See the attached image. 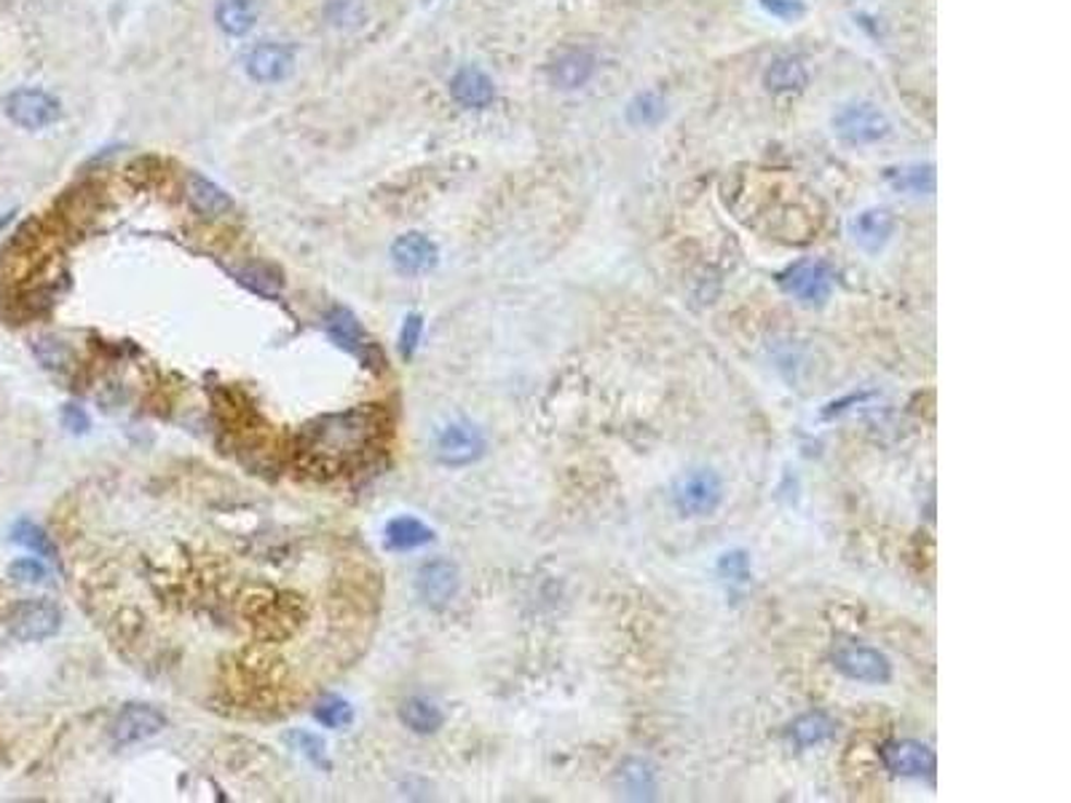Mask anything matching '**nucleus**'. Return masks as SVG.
<instances>
[{"label": "nucleus", "mask_w": 1071, "mask_h": 803, "mask_svg": "<svg viewBox=\"0 0 1071 803\" xmlns=\"http://www.w3.org/2000/svg\"><path fill=\"white\" fill-rule=\"evenodd\" d=\"M723 501V483L713 469H694L672 488V503L683 518H707Z\"/></svg>", "instance_id": "4"}, {"label": "nucleus", "mask_w": 1071, "mask_h": 803, "mask_svg": "<svg viewBox=\"0 0 1071 803\" xmlns=\"http://www.w3.org/2000/svg\"><path fill=\"white\" fill-rule=\"evenodd\" d=\"M431 453L445 466L474 464L485 453V437L472 421H453L435 434Z\"/></svg>", "instance_id": "5"}, {"label": "nucleus", "mask_w": 1071, "mask_h": 803, "mask_svg": "<svg viewBox=\"0 0 1071 803\" xmlns=\"http://www.w3.org/2000/svg\"><path fill=\"white\" fill-rule=\"evenodd\" d=\"M11 538H14L16 544H22V547L33 549L35 555L46 557V560H57V547L54 542H51V536L40 525L31 523V520H20V523L14 525V531H11Z\"/></svg>", "instance_id": "28"}, {"label": "nucleus", "mask_w": 1071, "mask_h": 803, "mask_svg": "<svg viewBox=\"0 0 1071 803\" xmlns=\"http://www.w3.org/2000/svg\"><path fill=\"white\" fill-rule=\"evenodd\" d=\"M3 626L14 641L38 643L60 632L62 611L51 600H20L5 611Z\"/></svg>", "instance_id": "3"}, {"label": "nucleus", "mask_w": 1071, "mask_h": 803, "mask_svg": "<svg viewBox=\"0 0 1071 803\" xmlns=\"http://www.w3.org/2000/svg\"><path fill=\"white\" fill-rule=\"evenodd\" d=\"M384 536L386 547L394 549V552H407V549H418L435 542V531L415 518H394L386 525Z\"/></svg>", "instance_id": "20"}, {"label": "nucleus", "mask_w": 1071, "mask_h": 803, "mask_svg": "<svg viewBox=\"0 0 1071 803\" xmlns=\"http://www.w3.org/2000/svg\"><path fill=\"white\" fill-rule=\"evenodd\" d=\"M889 185L900 193H909V196H922V193H933L935 191V169L929 163H911V167H900V169H889L887 172Z\"/></svg>", "instance_id": "24"}, {"label": "nucleus", "mask_w": 1071, "mask_h": 803, "mask_svg": "<svg viewBox=\"0 0 1071 803\" xmlns=\"http://www.w3.org/2000/svg\"><path fill=\"white\" fill-rule=\"evenodd\" d=\"M314 718L327 729H346L354 720V710L343 696H325V699L316 702Z\"/></svg>", "instance_id": "30"}, {"label": "nucleus", "mask_w": 1071, "mask_h": 803, "mask_svg": "<svg viewBox=\"0 0 1071 803\" xmlns=\"http://www.w3.org/2000/svg\"><path fill=\"white\" fill-rule=\"evenodd\" d=\"M760 5H764L766 14L786 22H795L806 14V5L801 0H760Z\"/></svg>", "instance_id": "35"}, {"label": "nucleus", "mask_w": 1071, "mask_h": 803, "mask_svg": "<svg viewBox=\"0 0 1071 803\" xmlns=\"http://www.w3.org/2000/svg\"><path fill=\"white\" fill-rule=\"evenodd\" d=\"M386 429L380 407H351L314 418L297 439L303 464L319 472H341L378 448Z\"/></svg>", "instance_id": "1"}, {"label": "nucleus", "mask_w": 1071, "mask_h": 803, "mask_svg": "<svg viewBox=\"0 0 1071 803\" xmlns=\"http://www.w3.org/2000/svg\"><path fill=\"white\" fill-rule=\"evenodd\" d=\"M284 742L290 744L292 750H297L303 758L312 761L314 766H319V769H330V761H327V744L321 737L312 734V731L292 729L284 734Z\"/></svg>", "instance_id": "29"}, {"label": "nucleus", "mask_w": 1071, "mask_h": 803, "mask_svg": "<svg viewBox=\"0 0 1071 803\" xmlns=\"http://www.w3.org/2000/svg\"><path fill=\"white\" fill-rule=\"evenodd\" d=\"M833 132L850 145H874L889 134V119L876 105L852 102L833 115Z\"/></svg>", "instance_id": "6"}, {"label": "nucleus", "mask_w": 1071, "mask_h": 803, "mask_svg": "<svg viewBox=\"0 0 1071 803\" xmlns=\"http://www.w3.org/2000/svg\"><path fill=\"white\" fill-rule=\"evenodd\" d=\"M459 568L448 560H431L421 568L418 589L426 606L445 608L459 592Z\"/></svg>", "instance_id": "16"}, {"label": "nucleus", "mask_w": 1071, "mask_h": 803, "mask_svg": "<svg viewBox=\"0 0 1071 803\" xmlns=\"http://www.w3.org/2000/svg\"><path fill=\"white\" fill-rule=\"evenodd\" d=\"M667 115V102L657 92H643L628 105V121L632 126H657Z\"/></svg>", "instance_id": "27"}, {"label": "nucleus", "mask_w": 1071, "mask_h": 803, "mask_svg": "<svg viewBox=\"0 0 1071 803\" xmlns=\"http://www.w3.org/2000/svg\"><path fill=\"white\" fill-rule=\"evenodd\" d=\"M884 769L894 777L909 779H933L935 777V753L927 744L916 740H892L881 744L879 750Z\"/></svg>", "instance_id": "11"}, {"label": "nucleus", "mask_w": 1071, "mask_h": 803, "mask_svg": "<svg viewBox=\"0 0 1071 803\" xmlns=\"http://www.w3.org/2000/svg\"><path fill=\"white\" fill-rule=\"evenodd\" d=\"M62 424H64V429H70L73 434H84V431H89L92 421H89V415H86L84 407H78V404H64Z\"/></svg>", "instance_id": "37"}, {"label": "nucleus", "mask_w": 1071, "mask_h": 803, "mask_svg": "<svg viewBox=\"0 0 1071 803\" xmlns=\"http://www.w3.org/2000/svg\"><path fill=\"white\" fill-rule=\"evenodd\" d=\"M593 75L595 60L587 51H565V54H560L558 60L549 64V81L563 92L582 89Z\"/></svg>", "instance_id": "17"}, {"label": "nucleus", "mask_w": 1071, "mask_h": 803, "mask_svg": "<svg viewBox=\"0 0 1071 803\" xmlns=\"http://www.w3.org/2000/svg\"><path fill=\"white\" fill-rule=\"evenodd\" d=\"M833 667L844 678L854 680V683L884 685L889 683V678H892V661H889L879 648L857 646V643L836 648Z\"/></svg>", "instance_id": "10"}, {"label": "nucleus", "mask_w": 1071, "mask_h": 803, "mask_svg": "<svg viewBox=\"0 0 1071 803\" xmlns=\"http://www.w3.org/2000/svg\"><path fill=\"white\" fill-rule=\"evenodd\" d=\"M325 22L336 31H356L367 22V9L362 0H327Z\"/></svg>", "instance_id": "26"}, {"label": "nucleus", "mask_w": 1071, "mask_h": 803, "mask_svg": "<svg viewBox=\"0 0 1071 803\" xmlns=\"http://www.w3.org/2000/svg\"><path fill=\"white\" fill-rule=\"evenodd\" d=\"M9 576L20 584H44L49 579V571L35 557H20L9 565Z\"/></svg>", "instance_id": "33"}, {"label": "nucleus", "mask_w": 1071, "mask_h": 803, "mask_svg": "<svg viewBox=\"0 0 1071 803\" xmlns=\"http://www.w3.org/2000/svg\"><path fill=\"white\" fill-rule=\"evenodd\" d=\"M239 281L247 284L250 290L260 292V295H277L279 287H282V279L273 277L268 266H247L244 271H239Z\"/></svg>", "instance_id": "32"}, {"label": "nucleus", "mask_w": 1071, "mask_h": 803, "mask_svg": "<svg viewBox=\"0 0 1071 803\" xmlns=\"http://www.w3.org/2000/svg\"><path fill=\"white\" fill-rule=\"evenodd\" d=\"M718 573H721L726 582L745 584L751 579V557H747V552H742V549L723 552L721 560H718Z\"/></svg>", "instance_id": "31"}, {"label": "nucleus", "mask_w": 1071, "mask_h": 803, "mask_svg": "<svg viewBox=\"0 0 1071 803\" xmlns=\"http://www.w3.org/2000/svg\"><path fill=\"white\" fill-rule=\"evenodd\" d=\"M892 233H894V217L884 207L863 209V212L854 215L850 222L852 242L857 244L860 250L871 252V255H876V252L887 247Z\"/></svg>", "instance_id": "15"}, {"label": "nucleus", "mask_w": 1071, "mask_h": 803, "mask_svg": "<svg viewBox=\"0 0 1071 803\" xmlns=\"http://www.w3.org/2000/svg\"><path fill=\"white\" fill-rule=\"evenodd\" d=\"M437 260H440L437 244L424 233L410 231L391 244V263L402 277H424L435 271Z\"/></svg>", "instance_id": "13"}, {"label": "nucleus", "mask_w": 1071, "mask_h": 803, "mask_svg": "<svg viewBox=\"0 0 1071 803\" xmlns=\"http://www.w3.org/2000/svg\"><path fill=\"white\" fill-rule=\"evenodd\" d=\"M810 81L806 75V68L801 64V60H793V57H780L766 68L764 73V84L766 89L775 94H790V92H801Z\"/></svg>", "instance_id": "21"}, {"label": "nucleus", "mask_w": 1071, "mask_h": 803, "mask_svg": "<svg viewBox=\"0 0 1071 803\" xmlns=\"http://www.w3.org/2000/svg\"><path fill=\"white\" fill-rule=\"evenodd\" d=\"M400 720L415 734H435L442 726L445 715L435 702L424 699V696H410V699L402 702Z\"/></svg>", "instance_id": "22"}, {"label": "nucleus", "mask_w": 1071, "mask_h": 803, "mask_svg": "<svg viewBox=\"0 0 1071 803\" xmlns=\"http://www.w3.org/2000/svg\"><path fill=\"white\" fill-rule=\"evenodd\" d=\"M5 115L22 129H46L62 119V105L44 89H16L5 97Z\"/></svg>", "instance_id": "8"}, {"label": "nucleus", "mask_w": 1071, "mask_h": 803, "mask_svg": "<svg viewBox=\"0 0 1071 803\" xmlns=\"http://www.w3.org/2000/svg\"><path fill=\"white\" fill-rule=\"evenodd\" d=\"M780 287L804 306H825L833 292V273L819 260H801L780 277Z\"/></svg>", "instance_id": "7"}, {"label": "nucleus", "mask_w": 1071, "mask_h": 803, "mask_svg": "<svg viewBox=\"0 0 1071 803\" xmlns=\"http://www.w3.org/2000/svg\"><path fill=\"white\" fill-rule=\"evenodd\" d=\"M448 89H450V97H453V102L466 110H485L490 108L496 99L494 78H490L485 70L474 68V64H464V68L455 70Z\"/></svg>", "instance_id": "14"}, {"label": "nucleus", "mask_w": 1071, "mask_h": 803, "mask_svg": "<svg viewBox=\"0 0 1071 803\" xmlns=\"http://www.w3.org/2000/svg\"><path fill=\"white\" fill-rule=\"evenodd\" d=\"M619 782H622V790L630 799H652L654 790H657V774L646 761H628L622 766V774H619Z\"/></svg>", "instance_id": "25"}, {"label": "nucleus", "mask_w": 1071, "mask_h": 803, "mask_svg": "<svg viewBox=\"0 0 1071 803\" xmlns=\"http://www.w3.org/2000/svg\"><path fill=\"white\" fill-rule=\"evenodd\" d=\"M163 726H167V718L156 707L132 702L115 713L113 723H110V740L119 747H126V744H137L161 734Z\"/></svg>", "instance_id": "12"}, {"label": "nucleus", "mask_w": 1071, "mask_h": 803, "mask_svg": "<svg viewBox=\"0 0 1071 803\" xmlns=\"http://www.w3.org/2000/svg\"><path fill=\"white\" fill-rule=\"evenodd\" d=\"M426 3H431V0H426Z\"/></svg>", "instance_id": "38"}, {"label": "nucleus", "mask_w": 1071, "mask_h": 803, "mask_svg": "<svg viewBox=\"0 0 1071 803\" xmlns=\"http://www.w3.org/2000/svg\"><path fill=\"white\" fill-rule=\"evenodd\" d=\"M35 354L46 367H62V362L68 360V349L60 340H40V343H35Z\"/></svg>", "instance_id": "36"}, {"label": "nucleus", "mask_w": 1071, "mask_h": 803, "mask_svg": "<svg viewBox=\"0 0 1071 803\" xmlns=\"http://www.w3.org/2000/svg\"><path fill=\"white\" fill-rule=\"evenodd\" d=\"M260 20V5L257 0H218L215 5V25L231 38L247 35Z\"/></svg>", "instance_id": "19"}, {"label": "nucleus", "mask_w": 1071, "mask_h": 803, "mask_svg": "<svg viewBox=\"0 0 1071 803\" xmlns=\"http://www.w3.org/2000/svg\"><path fill=\"white\" fill-rule=\"evenodd\" d=\"M421 336H424V316L421 314H407L405 325H402L400 332V351L405 360H413L415 349H418Z\"/></svg>", "instance_id": "34"}, {"label": "nucleus", "mask_w": 1071, "mask_h": 803, "mask_svg": "<svg viewBox=\"0 0 1071 803\" xmlns=\"http://www.w3.org/2000/svg\"><path fill=\"white\" fill-rule=\"evenodd\" d=\"M321 321H325V330L330 332V338L343 351H349L354 360H360L362 367H367V370H380L384 367V354H380L378 343L362 327L354 311H349L346 306H330L325 311V316H321Z\"/></svg>", "instance_id": "2"}, {"label": "nucleus", "mask_w": 1071, "mask_h": 803, "mask_svg": "<svg viewBox=\"0 0 1071 803\" xmlns=\"http://www.w3.org/2000/svg\"><path fill=\"white\" fill-rule=\"evenodd\" d=\"M836 723L828 718L825 713H806L790 726V740H793L795 747L806 750V747H817V744L828 742L833 737Z\"/></svg>", "instance_id": "23"}, {"label": "nucleus", "mask_w": 1071, "mask_h": 803, "mask_svg": "<svg viewBox=\"0 0 1071 803\" xmlns=\"http://www.w3.org/2000/svg\"><path fill=\"white\" fill-rule=\"evenodd\" d=\"M244 73L255 84H282L295 70V51L282 40H260L244 51Z\"/></svg>", "instance_id": "9"}, {"label": "nucleus", "mask_w": 1071, "mask_h": 803, "mask_svg": "<svg viewBox=\"0 0 1071 803\" xmlns=\"http://www.w3.org/2000/svg\"><path fill=\"white\" fill-rule=\"evenodd\" d=\"M185 191H188L191 207L207 217L228 215L233 209V198L218 183L204 178V174L191 172L188 180H185Z\"/></svg>", "instance_id": "18"}]
</instances>
